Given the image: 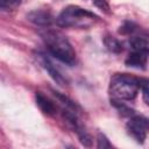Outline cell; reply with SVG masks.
I'll return each mask as SVG.
<instances>
[{"instance_id": "6da1fadb", "label": "cell", "mask_w": 149, "mask_h": 149, "mask_svg": "<svg viewBox=\"0 0 149 149\" xmlns=\"http://www.w3.org/2000/svg\"><path fill=\"white\" fill-rule=\"evenodd\" d=\"M49 52L59 59L61 62L68 64V65H73L76 62V51L73 50L72 45L68 41V38L62 35L58 31L47 29L41 34Z\"/></svg>"}, {"instance_id": "7a4b0ae2", "label": "cell", "mask_w": 149, "mask_h": 149, "mask_svg": "<svg viewBox=\"0 0 149 149\" xmlns=\"http://www.w3.org/2000/svg\"><path fill=\"white\" fill-rule=\"evenodd\" d=\"M140 78L128 73H115L109 81V94L120 100H133L140 88Z\"/></svg>"}, {"instance_id": "3957f363", "label": "cell", "mask_w": 149, "mask_h": 149, "mask_svg": "<svg viewBox=\"0 0 149 149\" xmlns=\"http://www.w3.org/2000/svg\"><path fill=\"white\" fill-rule=\"evenodd\" d=\"M98 20L99 16L94 13L79 6L70 5L61 12L56 19V23L59 27H87Z\"/></svg>"}, {"instance_id": "277c9868", "label": "cell", "mask_w": 149, "mask_h": 149, "mask_svg": "<svg viewBox=\"0 0 149 149\" xmlns=\"http://www.w3.org/2000/svg\"><path fill=\"white\" fill-rule=\"evenodd\" d=\"M128 134L137 142L143 143L149 130V119L143 115H133L126 125Z\"/></svg>"}, {"instance_id": "5b68a950", "label": "cell", "mask_w": 149, "mask_h": 149, "mask_svg": "<svg viewBox=\"0 0 149 149\" xmlns=\"http://www.w3.org/2000/svg\"><path fill=\"white\" fill-rule=\"evenodd\" d=\"M129 45L134 51H140L149 55V31H136L135 34H133L129 40Z\"/></svg>"}, {"instance_id": "8992f818", "label": "cell", "mask_w": 149, "mask_h": 149, "mask_svg": "<svg viewBox=\"0 0 149 149\" xmlns=\"http://www.w3.org/2000/svg\"><path fill=\"white\" fill-rule=\"evenodd\" d=\"M27 19L34 24H37L41 27H49L54 22V16L51 15V13L42 9H36L30 12L27 15Z\"/></svg>"}, {"instance_id": "52a82bcc", "label": "cell", "mask_w": 149, "mask_h": 149, "mask_svg": "<svg viewBox=\"0 0 149 149\" xmlns=\"http://www.w3.org/2000/svg\"><path fill=\"white\" fill-rule=\"evenodd\" d=\"M38 57H40V63H41V65L45 69V71L49 73V76L55 80V83H57L58 85H61V86H64V85H66V79L64 78V76L54 66V64L44 56V55H38Z\"/></svg>"}, {"instance_id": "ba28073f", "label": "cell", "mask_w": 149, "mask_h": 149, "mask_svg": "<svg viewBox=\"0 0 149 149\" xmlns=\"http://www.w3.org/2000/svg\"><path fill=\"white\" fill-rule=\"evenodd\" d=\"M147 58H148V54L132 50V52L127 56V58L125 61V64L127 66H130V68H134V69L143 70L146 68V64H147Z\"/></svg>"}, {"instance_id": "9c48e42d", "label": "cell", "mask_w": 149, "mask_h": 149, "mask_svg": "<svg viewBox=\"0 0 149 149\" xmlns=\"http://www.w3.org/2000/svg\"><path fill=\"white\" fill-rule=\"evenodd\" d=\"M35 100H36L37 106L40 107V109L44 114H47V115H54L56 113V106H55V104L47 95H44L42 92H36Z\"/></svg>"}, {"instance_id": "30bf717a", "label": "cell", "mask_w": 149, "mask_h": 149, "mask_svg": "<svg viewBox=\"0 0 149 149\" xmlns=\"http://www.w3.org/2000/svg\"><path fill=\"white\" fill-rule=\"evenodd\" d=\"M104 44L106 47V49L113 54H120L122 51V44L119 40H116L113 36L106 35L104 37Z\"/></svg>"}, {"instance_id": "8fae6325", "label": "cell", "mask_w": 149, "mask_h": 149, "mask_svg": "<svg viewBox=\"0 0 149 149\" xmlns=\"http://www.w3.org/2000/svg\"><path fill=\"white\" fill-rule=\"evenodd\" d=\"M111 105L122 115V116H133L135 114V111L130 107H128L126 104L121 102L120 99H115V98H112L111 99Z\"/></svg>"}, {"instance_id": "7c38bea8", "label": "cell", "mask_w": 149, "mask_h": 149, "mask_svg": "<svg viewBox=\"0 0 149 149\" xmlns=\"http://www.w3.org/2000/svg\"><path fill=\"white\" fill-rule=\"evenodd\" d=\"M52 92H54V94L57 97V99L61 100V101L65 105L66 108L72 109V111H74V112H76L77 109H79V106H78L74 101H72L69 97H66L65 94H63V93H61V92H58V91H55V90H52Z\"/></svg>"}, {"instance_id": "4fadbf2b", "label": "cell", "mask_w": 149, "mask_h": 149, "mask_svg": "<svg viewBox=\"0 0 149 149\" xmlns=\"http://www.w3.org/2000/svg\"><path fill=\"white\" fill-rule=\"evenodd\" d=\"M139 30V26L133 21H125L123 24L120 27L119 33L121 35H133Z\"/></svg>"}, {"instance_id": "5bb4252c", "label": "cell", "mask_w": 149, "mask_h": 149, "mask_svg": "<svg viewBox=\"0 0 149 149\" xmlns=\"http://www.w3.org/2000/svg\"><path fill=\"white\" fill-rule=\"evenodd\" d=\"M140 88L142 90V98L146 105L149 106V79L141 78L140 80Z\"/></svg>"}, {"instance_id": "9a60e30c", "label": "cell", "mask_w": 149, "mask_h": 149, "mask_svg": "<svg viewBox=\"0 0 149 149\" xmlns=\"http://www.w3.org/2000/svg\"><path fill=\"white\" fill-rule=\"evenodd\" d=\"M20 2L21 0H0V7L3 10H12L15 9Z\"/></svg>"}, {"instance_id": "2e32d148", "label": "cell", "mask_w": 149, "mask_h": 149, "mask_svg": "<svg viewBox=\"0 0 149 149\" xmlns=\"http://www.w3.org/2000/svg\"><path fill=\"white\" fill-rule=\"evenodd\" d=\"M97 147L98 148H112V143L109 142V140L106 137L105 134L102 133H99L98 134V139H97Z\"/></svg>"}, {"instance_id": "e0dca14e", "label": "cell", "mask_w": 149, "mask_h": 149, "mask_svg": "<svg viewBox=\"0 0 149 149\" xmlns=\"http://www.w3.org/2000/svg\"><path fill=\"white\" fill-rule=\"evenodd\" d=\"M78 137H79V141H80V143H81L83 146H85V147H91V146H92L93 139H92V136H91L86 130H85L84 133L79 134Z\"/></svg>"}, {"instance_id": "ac0fdd59", "label": "cell", "mask_w": 149, "mask_h": 149, "mask_svg": "<svg viewBox=\"0 0 149 149\" xmlns=\"http://www.w3.org/2000/svg\"><path fill=\"white\" fill-rule=\"evenodd\" d=\"M93 3H94V6H97L99 9L104 10L105 13H107V14L111 13V10H109V5L107 3L106 0H93Z\"/></svg>"}]
</instances>
